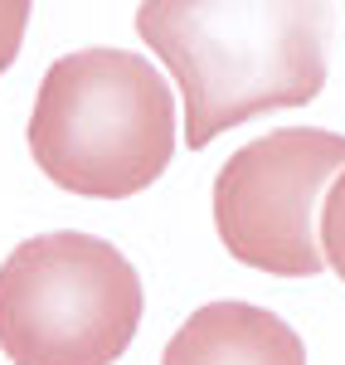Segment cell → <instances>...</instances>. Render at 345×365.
<instances>
[{
	"mask_svg": "<svg viewBox=\"0 0 345 365\" xmlns=\"http://www.w3.org/2000/svg\"><path fill=\"white\" fill-rule=\"evenodd\" d=\"M142 39L185 93V146L204 151L258 113L302 108L326 88V5L307 0H146Z\"/></svg>",
	"mask_w": 345,
	"mask_h": 365,
	"instance_id": "obj_1",
	"label": "cell"
},
{
	"mask_svg": "<svg viewBox=\"0 0 345 365\" xmlns=\"http://www.w3.org/2000/svg\"><path fill=\"white\" fill-rule=\"evenodd\" d=\"M29 156L58 190L127 200L175 156V98L127 49H78L49 63L29 113Z\"/></svg>",
	"mask_w": 345,
	"mask_h": 365,
	"instance_id": "obj_2",
	"label": "cell"
},
{
	"mask_svg": "<svg viewBox=\"0 0 345 365\" xmlns=\"http://www.w3.org/2000/svg\"><path fill=\"white\" fill-rule=\"evenodd\" d=\"M142 307L137 268L97 234H39L0 263V351L10 365H117Z\"/></svg>",
	"mask_w": 345,
	"mask_h": 365,
	"instance_id": "obj_3",
	"label": "cell"
},
{
	"mask_svg": "<svg viewBox=\"0 0 345 365\" xmlns=\"http://www.w3.org/2000/svg\"><path fill=\"white\" fill-rule=\"evenodd\" d=\"M341 170L345 137L321 127H287L238 146L214 175V229L229 258L272 278H317L326 258L312 220Z\"/></svg>",
	"mask_w": 345,
	"mask_h": 365,
	"instance_id": "obj_4",
	"label": "cell"
},
{
	"mask_svg": "<svg viewBox=\"0 0 345 365\" xmlns=\"http://www.w3.org/2000/svg\"><path fill=\"white\" fill-rule=\"evenodd\" d=\"M161 365H307V346L277 312L209 302L166 341Z\"/></svg>",
	"mask_w": 345,
	"mask_h": 365,
	"instance_id": "obj_5",
	"label": "cell"
},
{
	"mask_svg": "<svg viewBox=\"0 0 345 365\" xmlns=\"http://www.w3.org/2000/svg\"><path fill=\"white\" fill-rule=\"evenodd\" d=\"M321 258H326V268H336V278L345 282V170L336 175V185H331V195L321 205Z\"/></svg>",
	"mask_w": 345,
	"mask_h": 365,
	"instance_id": "obj_6",
	"label": "cell"
},
{
	"mask_svg": "<svg viewBox=\"0 0 345 365\" xmlns=\"http://www.w3.org/2000/svg\"><path fill=\"white\" fill-rule=\"evenodd\" d=\"M25 25H29V5L25 0H5L0 5V73L15 58V44H20V29Z\"/></svg>",
	"mask_w": 345,
	"mask_h": 365,
	"instance_id": "obj_7",
	"label": "cell"
}]
</instances>
